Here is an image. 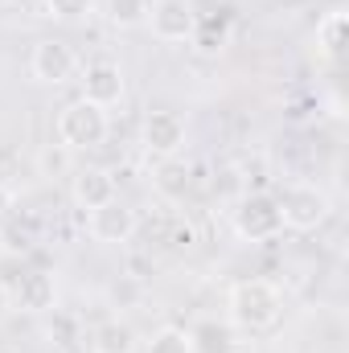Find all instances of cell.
Listing matches in <instances>:
<instances>
[{
	"mask_svg": "<svg viewBox=\"0 0 349 353\" xmlns=\"http://www.w3.org/2000/svg\"><path fill=\"white\" fill-rule=\"evenodd\" d=\"M226 316L243 333H271L283 316V292L267 279H239L226 292Z\"/></svg>",
	"mask_w": 349,
	"mask_h": 353,
	"instance_id": "6da1fadb",
	"label": "cell"
},
{
	"mask_svg": "<svg viewBox=\"0 0 349 353\" xmlns=\"http://www.w3.org/2000/svg\"><path fill=\"white\" fill-rule=\"evenodd\" d=\"M111 123H107V111L94 107L87 99H74L58 111V144H66L70 152H87V148H99L107 140Z\"/></svg>",
	"mask_w": 349,
	"mask_h": 353,
	"instance_id": "7a4b0ae2",
	"label": "cell"
},
{
	"mask_svg": "<svg viewBox=\"0 0 349 353\" xmlns=\"http://www.w3.org/2000/svg\"><path fill=\"white\" fill-rule=\"evenodd\" d=\"M279 201V218H283V226L288 230H321L325 222H329V214H333V201H329V193L325 189H317V185H292L283 197H275Z\"/></svg>",
	"mask_w": 349,
	"mask_h": 353,
	"instance_id": "3957f363",
	"label": "cell"
},
{
	"mask_svg": "<svg viewBox=\"0 0 349 353\" xmlns=\"http://www.w3.org/2000/svg\"><path fill=\"white\" fill-rule=\"evenodd\" d=\"M235 234L243 243H271L279 230H283V218H279V201L271 193H247L239 205H235Z\"/></svg>",
	"mask_w": 349,
	"mask_h": 353,
	"instance_id": "277c9868",
	"label": "cell"
},
{
	"mask_svg": "<svg viewBox=\"0 0 349 353\" xmlns=\"http://www.w3.org/2000/svg\"><path fill=\"white\" fill-rule=\"evenodd\" d=\"M29 70L37 83H50V87H62L79 74V54L66 46V41H37L33 54H29Z\"/></svg>",
	"mask_w": 349,
	"mask_h": 353,
	"instance_id": "5b68a950",
	"label": "cell"
},
{
	"mask_svg": "<svg viewBox=\"0 0 349 353\" xmlns=\"http://www.w3.org/2000/svg\"><path fill=\"white\" fill-rule=\"evenodd\" d=\"M136 226H140L136 210H132V205H123L119 197H115V201H107V205H99V210H90V218H87L90 239H94V243H107V247L128 243V239L136 234Z\"/></svg>",
	"mask_w": 349,
	"mask_h": 353,
	"instance_id": "8992f818",
	"label": "cell"
},
{
	"mask_svg": "<svg viewBox=\"0 0 349 353\" xmlns=\"http://www.w3.org/2000/svg\"><path fill=\"white\" fill-rule=\"evenodd\" d=\"M140 140H144V148H148L157 161L177 157V152L185 148V119H181L177 111H152V115L144 119Z\"/></svg>",
	"mask_w": 349,
	"mask_h": 353,
	"instance_id": "52a82bcc",
	"label": "cell"
},
{
	"mask_svg": "<svg viewBox=\"0 0 349 353\" xmlns=\"http://www.w3.org/2000/svg\"><path fill=\"white\" fill-rule=\"evenodd\" d=\"M193 21H197V12L189 8V0H152V12H148L152 37H161V41H189Z\"/></svg>",
	"mask_w": 349,
	"mask_h": 353,
	"instance_id": "ba28073f",
	"label": "cell"
},
{
	"mask_svg": "<svg viewBox=\"0 0 349 353\" xmlns=\"http://www.w3.org/2000/svg\"><path fill=\"white\" fill-rule=\"evenodd\" d=\"M79 99H87L94 107H115L119 99H123V70L115 66V62H90L87 70H83V94Z\"/></svg>",
	"mask_w": 349,
	"mask_h": 353,
	"instance_id": "9c48e42d",
	"label": "cell"
},
{
	"mask_svg": "<svg viewBox=\"0 0 349 353\" xmlns=\"http://www.w3.org/2000/svg\"><path fill=\"white\" fill-rule=\"evenodd\" d=\"M70 197H74V205H83V210H99V205L115 201V173H111V169H94V165L74 169Z\"/></svg>",
	"mask_w": 349,
	"mask_h": 353,
	"instance_id": "30bf717a",
	"label": "cell"
},
{
	"mask_svg": "<svg viewBox=\"0 0 349 353\" xmlns=\"http://www.w3.org/2000/svg\"><path fill=\"white\" fill-rule=\"evenodd\" d=\"M58 300V283L50 271H29L17 279V292H12V304L21 312H50Z\"/></svg>",
	"mask_w": 349,
	"mask_h": 353,
	"instance_id": "8fae6325",
	"label": "cell"
},
{
	"mask_svg": "<svg viewBox=\"0 0 349 353\" xmlns=\"http://www.w3.org/2000/svg\"><path fill=\"white\" fill-rule=\"evenodd\" d=\"M136 350H140V333L119 316L94 325V333H90V353H136Z\"/></svg>",
	"mask_w": 349,
	"mask_h": 353,
	"instance_id": "7c38bea8",
	"label": "cell"
},
{
	"mask_svg": "<svg viewBox=\"0 0 349 353\" xmlns=\"http://www.w3.org/2000/svg\"><path fill=\"white\" fill-rule=\"evenodd\" d=\"M189 46L201 58H218L230 46V21L226 17H197L193 21V33H189Z\"/></svg>",
	"mask_w": 349,
	"mask_h": 353,
	"instance_id": "4fadbf2b",
	"label": "cell"
},
{
	"mask_svg": "<svg viewBox=\"0 0 349 353\" xmlns=\"http://www.w3.org/2000/svg\"><path fill=\"white\" fill-rule=\"evenodd\" d=\"M346 29H349V12L341 4L329 8V12L317 21V46H321V54H325L329 62H337V58L346 54Z\"/></svg>",
	"mask_w": 349,
	"mask_h": 353,
	"instance_id": "5bb4252c",
	"label": "cell"
},
{
	"mask_svg": "<svg viewBox=\"0 0 349 353\" xmlns=\"http://www.w3.org/2000/svg\"><path fill=\"white\" fill-rule=\"evenodd\" d=\"M152 185H157V193H161V197L181 201V197L189 193L193 176H189V169H185L177 157H165V161H157V169H152Z\"/></svg>",
	"mask_w": 349,
	"mask_h": 353,
	"instance_id": "9a60e30c",
	"label": "cell"
},
{
	"mask_svg": "<svg viewBox=\"0 0 349 353\" xmlns=\"http://www.w3.org/2000/svg\"><path fill=\"white\" fill-rule=\"evenodd\" d=\"M189 341H193V353H230L235 341H230V329L218 325V321H197L189 329Z\"/></svg>",
	"mask_w": 349,
	"mask_h": 353,
	"instance_id": "2e32d148",
	"label": "cell"
},
{
	"mask_svg": "<svg viewBox=\"0 0 349 353\" xmlns=\"http://www.w3.org/2000/svg\"><path fill=\"white\" fill-rule=\"evenodd\" d=\"M148 12H152V0H107V17L119 29L148 25Z\"/></svg>",
	"mask_w": 349,
	"mask_h": 353,
	"instance_id": "e0dca14e",
	"label": "cell"
},
{
	"mask_svg": "<svg viewBox=\"0 0 349 353\" xmlns=\"http://www.w3.org/2000/svg\"><path fill=\"white\" fill-rule=\"evenodd\" d=\"M148 353H193V341H189V333L185 329H177V325H165V329H157L152 337H148Z\"/></svg>",
	"mask_w": 349,
	"mask_h": 353,
	"instance_id": "ac0fdd59",
	"label": "cell"
},
{
	"mask_svg": "<svg viewBox=\"0 0 349 353\" xmlns=\"http://www.w3.org/2000/svg\"><path fill=\"white\" fill-rule=\"evenodd\" d=\"M46 8H50V17H58V21H83V17H90L94 0H46Z\"/></svg>",
	"mask_w": 349,
	"mask_h": 353,
	"instance_id": "d6986e66",
	"label": "cell"
},
{
	"mask_svg": "<svg viewBox=\"0 0 349 353\" xmlns=\"http://www.w3.org/2000/svg\"><path fill=\"white\" fill-rule=\"evenodd\" d=\"M66 152H70L66 144H62V152L46 148V152H41V169H46V173H50V169H66V165H70V161H66Z\"/></svg>",
	"mask_w": 349,
	"mask_h": 353,
	"instance_id": "ffe728a7",
	"label": "cell"
},
{
	"mask_svg": "<svg viewBox=\"0 0 349 353\" xmlns=\"http://www.w3.org/2000/svg\"><path fill=\"white\" fill-rule=\"evenodd\" d=\"M8 210H12V189H8V185L0 181V218H4Z\"/></svg>",
	"mask_w": 349,
	"mask_h": 353,
	"instance_id": "44dd1931",
	"label": "cell"
},
{
	"mask_svg": "<svg viewBox=\"0 0 349 353\" xmlns=\"http://www.w3.org/2000/svg\"><path fill=\"white\" fill-rule=\"evenodd\" d=\"M8 312H12V292H8V288L0 283V321H4Z\"/></svg>",
	"mask_w": 349,
	"mask_h": 353,
	"instance_id": "7402d4cb",
	"label": "cell"
},
{
	"mask_svg": "<svg viewBox=\"0 0 349 353\" xmlns=\"http://www.w3.org/2000/svg\"><path fill=\"white\" fill-rule=\"evenodd\" d=\"M4 4H12V0H0V8H4Z\"/></svg>",
	"mask_w": 349,
	"mask_h": 353,
	"instance_id": "603a6c76",
	"label": "cell"
},
{
	"mask_svg": "<svg viewBox=\"0 0 349 353\" xmlns=\"http://www.w3.org/2000/svg\"><path fill=\"white\" fill-rule=\"evenodd\" d=\"M230 353H239V350H230Z\"/></svg>",
	"mask_w": 349,
	"mask_h": 353,
	"instance_id": "cb8c5ba5",
	"label": "cell"
}]
</instances>
